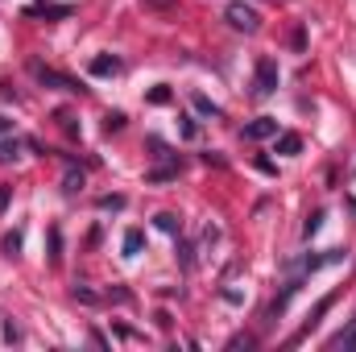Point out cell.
I'll list each match as a JSON object with an SVG mask.
<instances>
[{"mask_svg":"<svg viewBox=\"0 0 356 352\" xmlns=\"http://www.w3.org/2000/svg\"><path fill=\"white\" fill-rule=\"evenodd\" d=\"M75 8L71 4H54V0H33V4H25V17H50V21H63V17H71Z\"/></svg>","mask_w":356,"mask_h":352,"instance_id":"cell-2","label":"cell"},{"mask_svg":"<svg viewBox=\"0 0 356 352\" xmlns=\"http://www.w3.org/2000/svg\"><path fill=\"white\" fill-rule=\"evenodd\" d=\"M145 249V232H137V228H129L124 232V257H137Z\"/></svg>","mask_w":356,"mask_h":352,"instance_id":"cell-10","label":"cell"},{"mask_svg":"<svg viewBox=\"0 0 356 352\" xmlns=\"http://www.w3.org/2000/svg\"><path fill=\"white\" fill-rule=\"evenodd\" d=\"M91 75H120V58L116 54H99V58H91Z\"/></svg>","mask_w":356,"mask_h":352,"instance_id":"cell-6","label":"cell"},{"mask_svg":"<svg viewBox=\"0 0 356 352\" xmlns=\"http://www.w3.org/2000/svg\"><path fill=\"white\" fill-rule=\"evenodd\" d=\"M327 349L332 352H356V319L353 323H348V328H344V332H340V336H332V340H327Z\"/></svg>","mask_w":356,"mask_h":352,"instance_id":"cell-7","label":"cell"},{"mask_svg":"<svg viewBox=\"0 0 356 352\" xmlns=\"http://www.w3.org/2000/svg\"><path fill=\"white\" fill-rule=\"evenodd\" d=\"M228 21H232V29H241V33H257L261 29V17H257V8H249V4H228Z\"/></svg>","mask_w":356,"mask_h":352,"instance_id":"cell-1","label":"cell"},{"mask_svg":"<svg viewBox=\"0 0 356 352\" xmlns=\"http://www.w3.org/2000/svg\"><path fill=\"white\" fill-rule=\"evenodd\" d=\"M154 224H158L166 237H178V232H182V220H178L175 211H162V216H154Z\"/></svg>","mask_w":356,"mask_h":352,"instance_id":"cell-8","label":"cell"},{"mask_svg":"<svg viewBox=\"0 0 356 352\" xmlns=\"http://www.w3.org/2000/svg\"><path fill=\"white\" fill-rule=\"evenodd\" d=\"M79 186H83V170H75V166H71V170H67V178H63V191H67V195H75Z\"/></svg>","mask_w":356,"mask_h":352,"instance_id":"cell-12","label":"cell"},{"mask_svg":"<svg viewBox=\"0 0 356 352\" xmlns=\"http://www.w3.org/2000/svg\"><path fill=\"white\" fill-rule=\"evenodd\" d=\"M8 133H13V125H8V120L0 116V137H8Z\"/></svg>","mask_w":356,"mask_h":352,"instance_id":"cell-27","label":"cell"},{"mask_svg":"<svg viewBox=\"0 0 356 352\" xmlns=\"http://www.w3.org/2000/svg\"><path fill=\"white\" fill-rule=\"evenodd\" d=\"M266 137H277V120L273 116H261V120L245 125V141H266Z\"/></svg>","mask_w":356,"mask_h":352,"instance_id":"cell-5","label":"cell"},{"mask_svg":"<svg viewBox=\"0 0 356 352\" xmlns=\"http://www.w3.org/2000/svg\"><path fill=\"white\" fill-rule=\"evenodd\" d=\"M149 104H170V88L162 83V88H154L149 91Z\"/></svg>","mask_w":356,"mask_h":352,"instance_id":"cell-22","label":"cell"},{"mask_svg":"<svg viewBox=\"0 0 356 352\" xmlns=\"http://www.w3.org/2000/svg\"><path fill=\"white\" fill-rule=\"evenodd\" d=\"M4 340L13 344V340H21V332H17V323H4Z\"/></svg>","mask_w":356,"mask_h":352,"instance_id":"cell-24","label":"cell"},{"mask_svg":"<svg viewBox=\"0 0 356 352\" xmlns=\"http://www.w3.org/2000/svg\"><path fill=\"white\" fill-rule=\"evenodd\" d=\"M8 207V186H0V211Z\"/></svg>","mask_w":356,"mask_h":352,"instance_id":"cell-26","label":"cell"},{"mask_svg":"<svg viewBox=\"0 0 356 352\" xmlns=\"http://www.w3.org/2000/svg\"><path fill=\"white\" fill-rule=\"evenodd\" d=\"M273 91H277V63L257 58V95H273Z\"/></svg>","mask_w":356,"mask_h":352,"instance_id":"cell-4","label":"cell"},{"mask_svg":"<svg viewBox=\"0 0 356 352\" xmlns=\"http://www.w3.org/2000/svg\"><path fill=\"white\" fill-rule=\"evenodd\" d=\"M99 207H104V211H120V207H124V195H104Z\"/></svg>","mask_w":356,"mask_h":352,"instance_id":"cell-19","label":"cell"},{"mask_svg":"<svg viewBox=\"0 0 356 352\" xmlns=\"http://www.w3.org/2000/svg\"><path fill=\"white\" fill-rule=\"evenodd\" d=\"M104 129H108V133H120V129H124V112H108V116H104Z\"/></svg>","mask_w":356,"mask_h":352,"instance_id":"cell-17","label":"cell"},{"mask_svg":"<svg viewBox=\"0 0 356 352\" xmlns=\"http://www.w3.org/2000/svg\"><path fill=\"white\" fill-rule=\"evenodd\" d=\"M71 298H75V303H88V307H95V303H99V294H95V290H88L83 282H79V286L71 290Z\"/></svg>","mask_w":356,"mask_h":352,"instance_id":"cell-13","label":"cell"},{"mask_svg":"<svg viewBox=\"0 0 356 352\" xmlns=\"http://www.w3.org/2000/svg\"><path fill=\"white\" fill-rule=\"evenodd\" d=\"M319 224H323V211H315V216H311V220H307V224H302V237H307V241H311V237H315V232H319Z\"/></svg>","mask_w":356,"mask_h":352,"instance_id":"cell-20","label":"cell"},{"mask_svg":"<svg viewBox=\"0 0 356 352\" xmlns=\"http://www.w3.org/2000/svg\"><path fill=\"white\" fill-rule=\"evenodd\" d=\"M145 8H175V0H145Z\"/></svg>","mask_w":356,"mask_h":352,"instance_id":"cell-25","label":"cell"},{"mask_svg":"<svg viewBox=\"0 0 356 352\" xmlns=\"http://www.w3.org/2000/svg\"><path fill=\"white\" fill-rule=\"evenodd\" d=\"M58 120H63V129H67V133H71V137H75V133H79V125H75V116H71V112H58Z\"/></svg>","mask_w":356,"mask_h":352,"instance_id":"cell-23","label":"cell"},{"mask_svg":"<svg viewBox=\"0 0 356 352\" xmlns=\"http://www.w3.org/2000/svg\"><path fill=\"white\" fill-rule=\"evenodd\" d=\"M332 303H336V294H327V298H319V307H315V311H311V319H307V332H311V328L319 323V315H323V311H327Z\"/></svg>","mask_w":356,"mask_h":352,"instance_id":"cell-15","label":"cell"},{"mask_svg":"<svg viewBox=\"0 0 356 352\" xmlns=\"http://www.w3.org/2000/svg\"><path fill=\"white\" fill-rule=\"evenodd\" d=\"M175 175H178V162H175V166H158V170H149L145 182H166V178H175Z\"/></svg>","mask_w":356,"mask_h":352,"instance_id":"cell-14","label":"cell"},{"mask_svg":"<svg viewBox=\"0 0 356 352\" xmlns=\"http://www.w3.org/2000/svg\"><path fill=\"white\" fill-rule=\"evenodd\" d=\"M195 108H199L203 116H220V108H216V104H211L207 95H195Z\"/></svg>","mask_w":356,"mask_h":352,"instance_id":"cell-18","label":"cell"},{"mask_svg":"<svg viewBox=\"0 0 356 352\" xmlns=\"http://www.w3.org/2000/svg\"><path fill=\"white\" fill-rule=\"evenodd\" d=\"M21 154V141L17 137H0V162H13Z\"/></svg>","mask_w":356,"mask_h":352,"instance_id":"cell-11","label":"cell"},{"mask_svg":"<svg viewBox=\"0 0 356 352\" xmlns=\"http://www.w3.org/2000/svg\"><path fill=\"white\" fill-rule=\"evenodd\" d=\"M58 257H63V232H58V228H50V262L58 265Z\"/></svg>","mask_w":356,"mask_h":352,"instance_id":"cell-16","label":"cell"},{"mask_svg":"<svg viewBox=\"0 0 356 352\" xmlns=\"http://www.w3.org/2000/svg\"><path fill=\"white\" fill-rule=\"evenodd\" d=\"M33 75L42 79V88H58V91H88V88H79L71 75H58V71H50V67H33Z\"/></svg>","mask_w":356,"mask_h":352,"instance_id":"cell-3","label":"cell"},{"mask_svg":"<svg viewBox=\"0 0 356 352\" xmlns=\"http://www.w3.org/2000/svg\"><path fill=\"white\" fill-rule=\"evenodd\" d=\"M17 249H21V232H8V237H4V253L17 257Z\"/></svg>","mask_w":356,"mask_h":352,"instance_id":"cell-21","label":"cell"},{"mask_svg":"<svg viewBox=\"0 0 356 352\" xmlns=\"http://www.w3.org/2000/svg\"><path fill=\"white\" fill-rule=\"evenodd\" d=\"M298 150H302V137H298V133H282V137H277V154H286V158H294Z\"/></svg>","mask_w":356,"mask_h":352,"instance_id":"cell-9","label":"cell"}]
</instances>
